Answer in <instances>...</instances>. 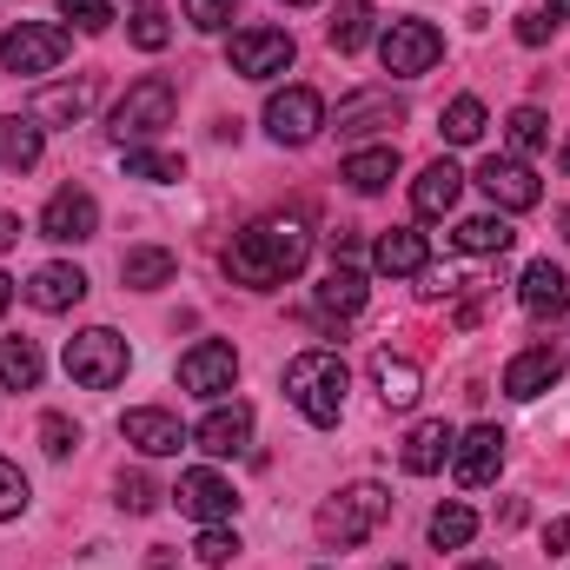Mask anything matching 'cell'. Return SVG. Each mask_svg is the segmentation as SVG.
Wrapping results in <instances>:
<instances>
[{"mask_svg": "<svg viewBox=\"0 0 570 570\" xmlns=\"http://www.w3.org/2000/svg\"><path fill=\"white\" fill-rule=\"evenodd\" d=\"M120 279L134 285V292H159V285L173 279V253H166V246H134V253L120 259Z\"/></svg>", "mask_w": 570, "mask_h": 570, "instance_id": "31", "label": "cell"}, {"mask_svg": "<svg viewBox=\"0 0 570 570\" xmlns=\"http://www.w3.org/2000/svg\"><path fill=\"white\" fill-rule=\"evenodd\" d=\"M385 518H392V491L365 478V484H345V491L318 511V538L338 544V551H352V544H365Z\"/></svg>", "mask_w": 570, "mask_h": 570, "instance_id": "3", "label": "cell"}, {"mask_svg": "<svg viewBox=\"0 0 570 570\" xmlns=\"http://www.w3.org/2000/svg\"><path fill=\"white\" fill-rule=\"evenodd\" d=\"M498 471H504V431L498 425H471L451 444V478H458L464 491H484Z\"/></svg>", "mask_w": 570, "mask_h": 570, "instance_id": "13", "label": "cell"}, {"mask_svg": "<svg viewBox=\"0 0 570 570\" xmlns=\"http://www.w3.org/2000/svg\"><path fill=\"white\" fill-rule=\"evenodd\" d=\"M94 94H100V80H94V73L60 80V87H40V94H33V120H40V127H80V120H87V107H94Z\"/></svg>", "mask_w": 570, "mask_h": 570, "instance_id": "19", "label": "cell"}, {"mask_svg": "<svg viewBox=\"0 0 570 570\" xmlns=\"http://www.w3.org/2000/svg\"><path fill=\"white\" fill-rule=\"evenodd\" d=\"M80 298H87V273L67 266V259L40 266V273L27 279V305H33V312H67V305H80Z\"/></svg>", "mask_w": 570, "mask_h": 570, "instance_id": "22", "label": "cell"}, {"mask_svg": "<svg viewBox=\"0 0 570 570\" xmlns=\"http://www.w3.org/2000/svg\"><path fill=\"white\" fill-rule=\"evenodd\" d=\"M7 305H13V279H7V273H0V312H7Z\"/></svg>", "mask_w": 570, "mask_h": 570, "instance_id": "48", "label": "cell"}, {"mask_svg": "<svg viewBox=\"0 0 570 570\" xmlns=\"http://www.w3.org/2000/svg\"><path fill=\"white\" fill-rule=\"evenodd\" d=\"M345 392H352V372H345V358L338 352H298L292 365H285V399H292V412L305 419V425H338L345 419Z\"/></svg>", "mask_w": 570, "mask_h": 570, "instance_id": "2", "label": "cell"}, {"mask_svg": "<svg viewBox=\"0 0 570 570\" xmlns=\"http://www.w3.org/2000/svg\"><path fill=\"white\" fill-rule=\"evenodd\" d=\"M233 13H239V0H186V20H193L199 33H219V27H233Z\"/></svg>", "mask_w": 570, "mask_h": 570, "instance_id": "40", "label": "cell"}, {"mask_svg": "<svg viewBox=\"0 0 570 570\" xmlns=\"http://www.w3.org/2000/svg\"><path fill=\"white\" fill-rule=\"evenodd\" d=\"M193 558H199V564H233V558H239V531H226V524H206V531H199V544H193Z\"/></svg>", "mask_w": 570, "mask_h": 570, "instance_id": "37", "label": "cell"}, {"mask_svg": "<svg viewBox=\"0 0 570 570\" xmlns=\"http://www.w3.org/2000/svg\"><path fill=\"white\" fill-rule=\"evenodd\" d=\"M564 233H570V213H564Z\"/></svg>", "mask_w": 570, "mask_h": 570, "instance_id": "52", "label": "cell"}, {"mask_svg": "<svg viewBox=\"0 0 570 570\" xmlns=\"http://www.w3.org/2000/svg\"><path fill=\"white\" fill-rule=\"evenodd\" d=\"M458 193H464V173L451 159H431L419 173V186H412V206H419V219H444L458 206Z\"/></svg>", "mask_w": 570, "mask_h": 570, "instance_id": "26", "label": "cell"}, {"mask_svg": "<svg viewBox=\"0 0 570 570\" xmlns=\"http://www.w3.org/2000/svg\"><path fill=\"white\" fill-rule=\"evenodd\" d=\"M67 53H73V33L47 27V20H20V27L0 33V67L7 73H53Z\"/></svg>", "mask_w": 570, "mask_h": 570, "instance_id": "6", "label": "cell"}, {"mask_svg": "<svg viewBox=\"0 0 570 570\" xmlns=\"http://www.w3.org/2000/svg\"><path fill=\"white\" fill-rule=\"evenodd\" d=\"M379 60H385L392 80H419V73H431L444 60V33L431 20H392L379 33Z\"/></svg>", "mask_w": 570, "mask_h": 570, "instance_id": "7", "label": "cell"}, {"mask_svg": "<svg viewBox=\"0 0 570 570\" xmlns=\"http://www.w3.org/2000/svg\"><path fill=\"white\" fill-rule=\"evenodd\" d=\"M173 114H179V87H173V80H159V73H146V80L127 87V100L114 107L107 134H114L120 146H140V140H153V134H166V127H173Z\"/></svg>", "mask_w": 570, "mask_h": 570, "instance_id": "4", "label": "cell"}, {"mask_svg": "<svg viewBox=\"0 0 570 570\" xmlns=\"http://www.w3.org/2000/svg\"><path fill=\"white\" fill-rule=\"evenodd\" d=\"M425 259H431V246H425V233H419V226H392V233L372 246V266H379V273H392V279L425 273Z\"/></svg>", "mask_w": 570, "mask_h": 570, "instance_id": "24", "label": "cell"}, {"mask_svg": "<svg viewBox=\"0 0 570 570\" xmlns=\"http://www.w3.org/2000/svg\"><path fill=\"white\" fill-rule=\"evenodd\" d=\"M392 127H405V100H392V87H358L338 100V140H365Z\"/></svg>", "mask_w": 570, "mask_h": 570, "instance_id": "12", "label": "cell"}, {"mask_svg": "<svg viewBox=\"0 0 570 570\" xmlns=\"http://www.w3.org/2000/svg\"><path fill=\"white\" fill-rule=\"evenodd\" d=\"M451 444H458V431L444 425V419H425V425L405 438V451H399V464L412 471V478H431V471H444V458H451Z\"/></svg>", "mask_w": 570, "mask_h": 570, "instance_id": "25", "label": "cell"}, {"mask_svg": "<svg viewBox=\"0 0 570 570\" xmlns=\"http://www.w3.org/2000/svg\"><path fill=\"white\" fill-rule=\"evenodd\" d=\"M332 47L338 53H358L365 40H372V0H338V13H332Z\"/></svg>", "mask_w": 570, "mask_h": 570, "instance_id": "34", "label": "cell"}, {"mask_svg": "<svg viewBox=\"0 0 570 570\" xmlns=\"http://www.w3.org/2000/svg\"><path fill=\"white\" fill-rule=\"evenodd\" d=\"M464 570H498V564H464Z\"/></svg>", "mask_w": 570, "mask_h": 570, "instance_id": "49", "label": "cell"}, {"mask_svg": "<svg viewBox=\"0 0 570 570\" xmlns=\"http://www.w3.org/2000/svg\"><path fill=\"white\" fill-rule=\"evenodd\" d=\"M40 233H47L53 246H80V239H94V233H100V206H94V193H87V186H60V193L47 199V213H40Z\"/></svg>", "mask_w": 570, "mask_h": 570, "instance_id": "14", "label": "cell"}, {"mask_svg": "<svg viewBox=\"0 0 570 570\" xmlns=\"http://www.w3.org/2000/svg\"><path fill=\"white\" fill-rule=\"evenodd\" d=\"M285 7H312V0H285Z\"/></svg>", "mask_w": 570, "mask_h": 570, "instance_id": "50", "label": "cell"}, {"mask_svg": "<svg viewBox=\"0 0 570 570\" xmlns=\"http://www.w3.org/2000/svg\"><path fill=\"white\" fill-rule=\"evenodd\" d=\"M40 444H47V458H67V451L80 444V425L60 419V412H47V419H40Z\"/></svg>", "mask_w": 570, "mask_h": 570, "instance_id": "41", "label": "cell"}, {"mask_svg": "<svg viewBox=\"0 0 570 570\" xmlns=\"http://www.w3.org/2000/svg\"><path fill=\"white\" fill-rule=\"evenodd\" d=\"M312 305H318V318H325V325H332V318H338V325H345V318H358V312H365V273H358V266H332L325 285L312 292Z\"/></svg>", "mask_w": 570, "mask_h": 570, "instance_id": "23", "label": "cell"}, {"mask_svg": "<svg viewBox=\"0 0 570 570\" xmlns=\"http://www.w3.org/2000/svg\"><path fill=\"white\" fill-rule=\"evenodd\" d=\"M305 259H312V233L298 219H259V226H246L226 246V279L253 285V292H273V285L298 279Z\"/></svg>", "mask_w": 570, "mask_h": 570, "instance_id": "1", "label": "cell"}, {"mask_svg": "<svg viewBox=\"0 0 570 570\" xmlns=\"http://www.w3.org/2000/svg\"><path fill=\"white\" fill-rule=\"evenodd\" d=\"M518 298H524L531 318H558V312H570V273L551 266V259H531L524 279H518Z\"/></svg>", "mask_w": 570, "mask_h": 570, "instance_id": "20", "label": "cell"}, {"mask_svg": "<svg viewBox=\"0 0 570 570\" xmlns=\"http://www.w3.org/2000/svg\"><path fill=\"white\" fill-rule=\"evenodd\" d=\"M338 179H345L352 193H385V186L399 179V146L385 140V146H365V153H352Z\"/></svg>", "mask_w": 570, "mask_h": 570, "instance_id": "28", "label": "cell"}, {"mask_svg": "<svg viewBox=\"0 0 570 570\" xmlns=\"http://www.w3.org/2000/svg\"><path fill=\"white\" fill-rule=\"evenodd\" d=\"M484 127H491V120H484V100H471V94H458V100L444 107V120H438V134L451 146H478Z\"/></svg>", "mask_w": 570, "mask_h": 570, "instance_id": "32", "label": "cell"}, {"mask_svg": "<svg viewBox=\"0 0 570 570\" xmlns=\"http://www.w3.org/2000/svg\"><path fill=\"white\" fill-rule=\"evenodd\" d=\"M20 511H27V478H20V464L0 458V524L20 518Z\"/></svg>", "mask_w": 570, "mask_h": 570, "instance_id": "42", "label": "cell"}, {"mask_svg": "<svg viewBox=\"0 0 570 570\" xmlns=\"http://www.w3.org/2000/svg\"><path fill=\"white\" fill-rule=\"evenodd\" d=\"M471 538H478V511L471 504H438L431 511V544L438 551H464Z\"/></svg>", "mask_w": 570, "mask_h": 570, "instance_id": "33", "label": "cell"}, {"mask_svg": "<svg viewBox=\"0 0 570 570\" xmlns=\"http://www.w3.org/2000/svg\"><path fill=\"white\" fill-rule=\"evenodd\" d=\"M153 504H159L153 478H140V471H127V478H120V511H134V518H140V511H153Z\"/></svg>", "mask_w": 570, "mask_h": 570, "instance_id": "43", "label": "cell"}, {"mask_svg": "<svg viewBox=\"0 0 570 570\" xmlns=\"http://www.w3.org/2000/svg\"><path fill=\"white\" fill-rule=\"evenodd\" d=\"M120 438H127L134 451H146V458H173V451H179V444H186L193 431L179 425L173 412H153V405H134V412L120 419Z\"/></svg>", "mask_w": 570, "mask_h": 570, "instance_id": "18", "label": "cell"}, {"mask_svg": "<svg viewBox=\"0 0 570 570\" xmlns=\"http://www.w3.org/2000/svg\"><path fill=\"white\" fill-rule=\"evenodd\" d=\"M7 246H20V219H13V213H0V253H7Z\"/></svg>", "mask_w": 570, "mask_h": 570, "instance_id": "46", "label": "cell"}, {"mask_svg": "<svg viewBox=\"0 0 570 570\" xmlns=\"http://www.w3.org/2000/svg\"><path fill=\"white\" fill-rule=\"evenodd\" d=\"M127 33H134V47H140V53H159V47L173 40V27H166V13H159V7H140Z\"/></svg>", "mask_w": 570, "mask_h": 570, "instance_id": "38", "label": "cell"}, {"mask_svg": "<svg viewBox=\"0 0 570 570\" xmlns=\"http://www.w3.org/2000/svg\"><path fill=\"white\" fill-rule=\"evenodd\" d=\"M544 13H551V20H570V0H544Z\"/></svg>", "mask_w": 570, "mask_h": 570, "instance_id": "47", "label": "cell"}, {"mask_svg": "<svg viewBox=\"0 0 570 570\" xmlns=\"http://www.w3.org/2000/svg\"><path fill=\"white\" fill-rule=\"evenodd\" d=\"M544 551H570V518H558V524L544 531Z\"/></svg>", "mask_w": 570, "mask_h": 570, "instance_id": "45", "label": "cell"}, {"mask_svg": "<svg viewBox=\"0 0 570 570\" xmlns=\"http://www.w3.org/2000/svg\"><path fill=\"white\" fill-rule=\"evenodd\" d=\"M385 570H405V564H385Z\"/></svg>", "mask_w": 570, "mask_h": 570, "instance_id": "51", "label": "cell"}, {"mask_svg": "<svg viewBox=\"0 0 570 570\" xmlns=\"http://www.w3.org/2000/svg\"><path fill=\"white\" fill-rule=\"evenodd\" d=\"M127 179H153V186L186 179V159L179 153H153V146H127Z\"/></svg>", "mask_w": 570, "mask_h": 570, "instance_id": "35", "label": "cell"}, {"mask_svg": "<svg viewBox=\"0 0 570 570\" xmlns=\"http://www.w3.org/2000/svg\"><path fill=\"white\" fill-rule=\"evenodd\" d=\"M47 153V127L33 114H0V173H33Z\"/></svg>", "mask_w": 570, "mask_h": 570, "instance_id": "21", "label": "cell"}, {"mask_svg": "<svg viewBox=\"0 0 570 570\" xmlns=\"http://www.w3.org/2000/svg\"><path fill=\"white\" fill-rule=\"evenodd\" d=\"M564 379V352L558 345H531V352H518L511 365H504V399H538V392H551Z\"/></svg>", "mask_w": 570, "mask_h": 570, "instance_id": "16", "label": "cell"}, {"mask_svg": "<svg viewBox=\"0 0 570 570\" xmlns=\"http://www.w3.org/2000/svg\"><path fill=\"white\" fill-rule=\"evenodd\" d=\"M451 239H458V253H478V259H484V253H511V239H518V233H511V219H504V213H478V219H464Z\"/></svg>", "mask_w": 570, "mask_h": 570, "instance_id": "29", "label": "cell"}, {"mask_svg": "<svg viewBox=\"0 0 570 570\" xmlns=\"http://www.w3.org/2000/svg\"><path fill=\"white\" fill-rule=\"evenodd\" d=\"M233 379H239V352H233L226 338H199V345L179 358V385H186L193 399H226Z\"/></svg>", "mask_w": 570, "mask_h": 570, "instance_id": "10", "label": "cell"}, {"mask_svg": "<svg viewBox=\"0 0 570 570\" xmlns=\"http://www.w3.org/2000/svg\"><path fill=\"white\" fill-rule=\"evenodd\" d=\"M372 385H379V399H385L392 412L419 405V392H425L419 365H412V358H392V352H379V358H372Z\"/></svg>", "mask_w": 570, "mask_h": 570, "instance_id": "27", "label": "cell"}, {"mask_svg": "<svg viewBox=\"0 0 570 570\" xmlns=\"http://www.w3.org/2000/svg\"><path fill=\"white\" fill-rule=\"evenodd\" d=\"M60 13H67L80 33H107V27H114V7H107V0H60Z\"/></svg>", "mask_w": 570, "mask_h": 570, "instance_id": "39", "label": "cell"}, {"mask_svg": "<svg viewBox=\"0 0 570 570\" xmlns=\"http://www.w3.org/2000/svg\"><path fill=\"white\" fill-rule=\"evenodd\" d=\"M504 140H511V153H544V146H551V120H544L538 107H518V114L504 120Z\"/></svg>", "mask_w": 570, "mask_h": 570, "instance_id": "36", "label": "cell"}, {"mask_svg": "<svg viewBox=\"0 0 570 570\" xmlns=\"http://www.w3.org/2000/svg\"><path fill=\"white\" fill-rule=\"evenodd\" d=\"M186 518H199V524H226L233 511H239V498H233V484L219 478V471H179V484L166 491Z\"/></svg>", "mask_w": 570, "mask_h": 570, "instance_id": "15", "label": "cell"}, {"mask_svg": "<svg viewBox=\"0 0 570 570\" xmlns=\"http://www.w3.org/2000/svg\"><path fill=\"white\" fill-rule=\"evenodd\" d=\"M226 60H233V73H239V80H279L285 67L298 60V47H292V33H285V27H246V33H233Z\"/></svg>", "mask_w": 570, "mask_h": 570, "instance_id": "8", "label": "cell"}, {"mask_svg": "<svg viewBox=\"0 0 570 570\" xmlns=\"http://www.w3.org/2000/svg\"><path fill=\"white\" fill-rule=\"evenodd\" d=\"M127 365H134V352H127V338L107 332V325H87L80 338H67V379L87 385V392H114V385L127 379Z\"/></svg>", "mask_w": 570, "mask_h": 570, "instance_id": "5", "label": "cell"}, {"mask_svg": "<svg viewBox=\"0 0 570 570\" xmlns=\"http://www.w3.org/2000/svg\"><path fill=\"white\" fill-rule=\"evenodd\" d=\"M33 385H40L33 338H0V392H33Z\"/></svg>", "mask_w": 570, "mask_h": 570, "instance_id": "30", "label": "cell"}, {"mask_svg": "<svg viewBox=\"0 0 570 570\" xmlns=\"http://www.w3.org/2000/svg\"><path fill=\"white\" fill-rule=\"evenodd\" d=\"M318 127H325V100H318L312 87H279V94L266 100V134L279 146L318 140Z\"/></svg>", "mask_w": 570, "mask_h": 570, "instance_id": "11", "label": "cell"}, {"mask_svg": "<svg viewBox=\"0 0 570 570\" xmlns=\"http://www.w3.org/2000/svg\"><path fill=\"white\" fill-rule=\"evenodd\" d=\"M478 186H484L491 206H504V213H531V206L544 199V179H538L531 159H518V153H491V159L478 166Z\"/></svg>", "mask_w": 570, "mask_h": 570, "instance_id": "9", "label": "cell"}, {"mask_svg": "<svg viewBox=\"0 0 570 570\" xmlns=\"http://www.w3.org/2000/svg\"><path fill=\"white\" fill-rule=\"evenodd\" d=\"M551 27H558V20H551L544 7H524V13H518V40H524V47H544Z\"/></svg>", "mask_w": 570, "mask_h": 570, "instance_id": "44", "label": "cell"}, {"mask_svg": "<svg viewBox=\"0 0 570 570\" xmlns=\"http://www.w3.org/2000/svg\"><path fill=\"white\" fill-rule=\"evenodd\" d=\"M193 444H199L206 458H239V451L253 444V412H246V405H213V412L193 425Z\"/></svg>", "mask_w": 570, "mask_h": 570, "instance_id": "17", "label": "cell"}]
</instances>
